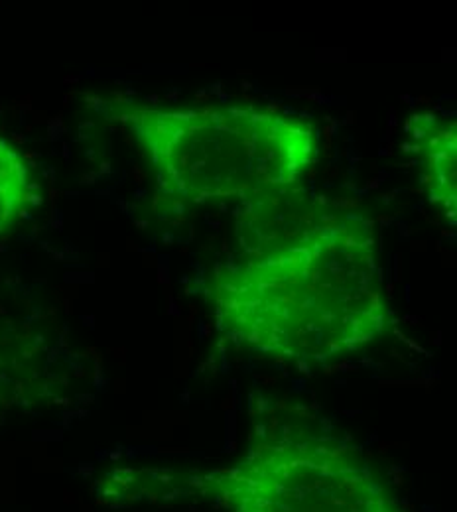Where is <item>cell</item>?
<instances>
[{"label":"cell","instance_id":"obj_1","mask_svg":"<svg viewBox=\"0 0 457 512\" xmlns=\"http://www.w3.org/2000/svg\"><path fill=\"white\" fill-rule=\"evenodd\" d=\"M274 201L276 209L259 203L241 251L215 270L219 333L302 363L335 361L381 339L391 310L371 221L318 201L292 209Z\"/></svg>","mask_w":457,"mask_h":512},{"label":"cell","instance_id":"obj_2","mask_svg":"<svg viewBox=\"0 0 457 512\" xmlns=\"http://www.w3.org/2000/svg\"><path fill=\"white\" fill-rule=\"evenodd\" d=\"M121 121L162 193L192 203L284 195L318 160L312 123L257 107H134Z\"/></svg>","mask_w":457,"mask_h":512},{"label":"cell","instance_id":"obj_3","mask_svg":"<svg viewBox=\"0 0 457 512\" xmlns=\"http://www.w3.org/2000/svg\"><path fill=\"white\" fill-rule=\"evenodd\" d=\"M140 499H197L225 512H410L359 449L337 436L280 424L229 467L136 473Z\"/></svg>","mask_w":457,"mask_h":512},{"label":"cell","instance_id":"obj_4","mask_svg":"<svg viewBox=\"0 0 457 512\" xmlns=\"http://www.w3.org/2000/svg\"><path fill=\"white\" fill-rule=\"evenodd\" d=\"M408 136L420 162V176L430 199L456 221V121L438 113L410 117Z\"/></svg>","mask_w":457,"mask_h":512},{"label":"cell","instance_id":"obj_5","mask_svg":"<svg viewBox=\"0 0 457 512\" xmlns=\"http://www.w3.org/2000/svg\"><path fill=\"white\" fill-rule=\"evenodd\" d=\"M38 186L22 152L0 134V239L30 213Z\"/></svg>","mask_w":457,"mask_h":512},{"label":"cell","instance_id":"obj_6","mask_svg":"<svg viewBox=\"0 0 457 512\" xmlns=\"http://www.w3.org/2000/svg\"><path fill=\"white\" fill-rule=\"evenodd\" d=\"M0 371H2V363H0Z\"/></svg>","mask_w":457,"mask_h":512}]
</instances>
